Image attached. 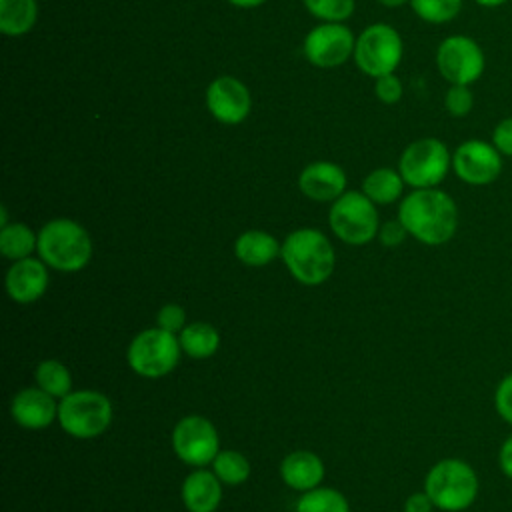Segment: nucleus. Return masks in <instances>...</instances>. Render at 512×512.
I'll return each instance as SVG.
<instances>
[{
	"label": "nucleus",
	"instance_id": "3",
	"mask_svg": "<svg viewBox=\"0 0 512 512\" xmlns=\"http://www.w3.org/2000/svg\"><path fill=\"white\" fill-rule=\"evenodd\" d=\"M38 256L58 272H78L92 258V238L70 218H54L38 232Z\"/></svg>",
	"mask_w": 512,
	"mask_h": 512
},
{
	"label": "nucleus",
	"instance_id": "10",
	"mask_svg": "<svg viewBox=\"0 0 512 512\" xmlns=\"http://www.w3.org/2000/svg\"><path fill=\"white\" fill-rule=\"evenodd\" d=\"M436 68L448 84L472 86L486 70V54L474 38L452 34L436 48Z\"/></svg>",
	"mask_w": 512,
	"mask_h": 512
},
{
	"label": "nucleus",
	"instance_id": "29",
	"mask_svg": "<svg viewBox=\"0 0 512 512\" xmlns=\"http://www.w3.org/2000/svg\"><path fill=\"white\" fill-rule=\"evenodd\" d=\"M306 10L322 22H344L354 12V0H302Z\"/></svg>",
	"mask_w": 512,
	"mask_h": 512
},
{
	"label": "nucleus",
	"instance_id": "19",
	"mask_svg": "<svg viewBox=\"0 0 512 512\" xmlns=\"http://www.w3.org/2000/svg\"><path fill=\"white\" fill-rule=\"evenodd\" d=\"M282 482L298 492H308L320 486L324 478V462L310 450H294L280 462Z\"/></svg>",
	"mask_w": 512,
	"mask_h": 512
},
{
	"label": "nucleus",
	"instance_id": "30",
	"mask_svg": "<svg viewBox=\"0 0 512 512\" xmlns=\"http://www.w3.org/2000/svg\"><path fill=\"white\" fill-rule=\"evenodd\" d=\"M444 108L452 118H464L474 108L472 88L466 84H450L444 94Z\"/></svg>",
	"mask_w": 512,
	"mask_h": 512
},
{
	"label": "nucleus",
	"instance_id": "28",
	"mask_svg": "<svg viewBox=\"0 0 512 512\" xmlns=\"http://www.w3.org/2000/svg\"><path fill=\"white\" fill-rule=\"evenodd\" d=\"M410 6L428 24H446L462 12L464 0H410Z\"/></svg>",
	"mask_w": 512,
	"mask_h": 512
},
{
	"label": "nucleus",
	"instance_id": "31",
	"mask_svg": "<svg viewBox=\"0 0 512 512\" xmlns=\"http://www.w3.org/2000/svg\"><path fill=\"white\" fill-rule=\"evenodd\" d=\"M156 326L178 336L186 326V310L174 302L164 304L156 314Z\"/></svg>",
	"mask_w": 512,
	"mask_h": 512
},
{
	"label": "nucleus",
	"instance_id": "40",
	"mask_svg": "<svg viewBox=\"0 0 512 512\" xmlns=\"http://www.w3.org/2000/svg\"><path fill=\"white\" fill-rule=\"evenodd\" d=\"M382 6H388V8H398V6H404V4H410V0H378Z\"/></svg>",
	"mask_w": 512,
	"mask_h": 512
},
{
	"label": "nucleus",
	"instance_id": "11",
	"mask_svg": "<svg viewBox=\"0 0 512 512\" xmlns=\"http://www.w3.org/2000/svg\"><path fill=\"white\" fill-rule=\"evenodd\" d=\"M172 450L188 466L204 468L220 452V438L214 424L198 414L178 420L172 430Z\"/></svg>",
	"mask_w": 512,
	"mask_h": 512
},
{
	"label": "nucleus",
	"instance_id": "4",
	"mask_svg": "<svg viewBox=\"0 0 512 512\" xmlns=\"http://www.w3.org/2000/svg\"><path fill=\"white\" fill-rule=\"evenodd\" d=\"M424 490L434 502V508L442 512H464L476 502L480 480L466 460L442 458L426 472Z\"/></svg>",
	"mask_w": 512,
	"mask_h": 512
},
{
	"label": "nucleus",
	"instance_id": "18",
	"mask_svg": "<svg viewBox=\"0 0 512 512\" xmlns=\"http://www.w3.org/2000/svg\"><path fill=\"white\" fill-rule=\"evenodd\" d=\"M180 496L188 512H214L222 502V482L214 472L198 468L184 478Z\"/></svg>",
	"mask_w": 512,
	"mask_h": 512
},
{
	"label": "nucleus",
	"instance_id": "7",
	"mask_svg": "<svg viewBox=\"0 0 512 512\" xmlns=\"http://www.w3.org/2000/svg\"><path fill=\"white\" fill-rule=\"evenodd\" d=\"M180 340L176 334L162 328H146L138 332L128 344L126 360L132 372L142 378H162L170 374L180 362Z\"/></svg>",
	"mask_w": 512,
	"mask_h": 512
},
{
	"label": "nucleus",
	"instance_id": "12",
	"mask_svg": "<svg viewBox=\"0 0 512 512\" xmlns=\"http://www.w3.org/2000/svg\"><path fill=\"white\" fill-rule=\"evenodd\" d=\"M452 170L468 186H488L504 170V156L482 138H468L452 152Z\"/></svg>",
	"mask_w": 512,
	"mask_h": 512
},
{
	"label": "nucleus",
	"instance_id": "36",
	"mask_svg": "<svg viewBox=\"0 0 512 512\" xmlns=\"http://www.w3.org/2000/svg\"><path fill=\"white\" fill-rule=\"evenodd\" d=\"M432 510H434V502L430 500L426 490L412 492L404 502V512H432Z\"/></svg>",
	"mask_w": 512,
	"mask_h": 512
},
{
	"label": "nucleus",
	"instance_id": "35",
	"mask_svg": "<svg viewBox=\"0 0 512 512\" xmlns=\"http://www.w3.org/2000/svg\"><path fill=\"white\" fill-rule=\"evenodd\" d=\"M406 236H408V232H406L404 224H402L398 218L380 224L378 240H380V244L386 246V248H396V246H400V244L406 240Z\"/></svg>",
	"mask_w": 512,
	"mask_h": 512
},
{
	"label": "nucleus",
	"instance_id": "1",
	"mask_svg": "<svg viewBox=\"0 0 512 512\" xmlns=\"http://www.w3.org/2000/svg\"><path fill=\"white\" fill-rule=\"evenodd\" d=\"M398 220L408 236L426 246H440L454 238L458 228V206L440 188H416L398 208Z\"/></svg>",
	"mask_w": 512,
	"mask_h": 512
},
{
	"label": "nucleus",
	"instance_id": "17",
	"mask_svg": "<svg viewBox=\"0 0 512 512\" xmlns=\"http://www.w3.org/2000/svg\"><path fill=\"white\" fill-rule=\"evenodd\" d=\"M298 188L314 202H334L346 192V174L338 164L318 160L300 172Z\"/></svg>",
	"mask_w": 512,
	"mask_h": 512
},
{
	"label": "nucleus",
	"instance_id": "21",
	"mask_svg": "<svg viewBox=\"0 0 512 512\" xmlns=\"http://www.w3.org/2000/svg\"><path fill=\"white\" fill-rule=\"evenodd\" d=\"M182 352L194 360L210 358L220 348V334L208 322H192L186 324L184 330L178 334Z\"/></svg>",
	"mask_w": 512,
	"mask_h": 512
},
{
	"label": "nucleus",
	"instance_id": "22",
	"mask_svg": "<svg viewBox=\"0 0 512 512\" xmlns=\"http://www.w3.org/2000/svg\"><path fill=\"white\" fill-rule=\"evenodd\" d=\"M404 178L394 168H376L372 170L364 182L362 192L374 202V204H392L402 196L404 190Z\"/></svg>",
	"mask_w": 512,
	"mask_h": 512
},
{
	"label": "nucleus",
	"instance_id": "5",
	"mask_svg": "<svg viewBox=\"0 0 512 512\" xmlns=\"http://www.w3.org/2000/svg\"><path fill=\"white\" fill-rule=\"evenodd\" d=\"M112 402L96 390H74L58 402V422L62 430L80 440L96 438L112 424Z\"/></svg>",
	"mask_w": 512,
	"mask_h": 512
},
{
	"label": "nucleus",
	"instance_id": "33",
	"mask_svg": "<svg viewBox=\"0 0 512 512\" xmlns=\"http://www.w3.org/2000/svg\"><path fill=\"white\" fill-rule=\"evenodd\" d=\"M374 92L378 96L380 102L384 104H396L400 98H402V82L400 78L392 72V74H384L380 78H376V84H374Z\"/></svg>",
	"mask_w": 512,
	"mask_h": 512
},
{
	"label": "nucleus",
	"instance_id": "23",
	"mask_svg": "<svg viewBox=\"0 0 512 512\" xmlns=\"http://www.w3.org/2000/svg\"><path fill=\"white\" fill-rule=\"evenodd\" d=\"M36 0H0V30L6 36H24L36 24Z\"/></svg>",
	"mask_w": 512,
	"mask_h": 512
},
{
	"label": "nucleus",
	"instance_id": "25",
	"mask_svg": "<svg viewBox=\"0 0 512 512\" xmlns=\"http://www.w3.org/2000/svg\"><path fill=\"white\" fill-rule=\"evenodd\" d=\"M34 378L38 388H42L44 392H48L58 400H62L66 394L72 392L70 370L60 360H54V358L42 360L34 370Z\"/></svg>",
	"mask_w": 512,
	"mask_h": 512
},
{
	"label": "nucleus",
	"instance_id": "41",
	"mask_svg": "<svg viewBox=\"0 0 512 512\" xmlns=\"http://www.w3.org/2000/svg\"><path fill=\"white\" fill-rule=\"evenodd\" d=\"M8 224V214H6V208L2 206L0 208V226H6Z\"/></svg>",
	"mask_w": 512,
	"mask_h": 512
},
{
	"label": "nucleus",
	"instance_id": "13",
	"mask_svg": "<svg viewBox=\"0 0 512 512\" xmlns=\"http://www.w3.org/2000/svg\"><path fill=\"white\" fill-rule=\"evenodd\" d=\"M356 40L342 22L314 26L304 38V56L318 68H336L354 54Z\"/></svg>",
	"mask_w": 512,
	"mask_h": 512
},
{
	"label": "nucleus",
	"instance_id": "32",
	"mask_svg": "<svg viewBox=\"0 0 512 512\" xmlns=\"http://www.w3.org/2000/svg\"><path fill=\"white\" fill-rule=\"evenodd\" d=\"M494 408H496V414L512 426V372L506 374L496 390H494Z\"/></svg>",
	"mask_w": 512,
	"mask_h": 512
},
{
	"label": "nucleus",
	"instance_id": "27",
	"mask_svg": "<svg viewBox=\"0 0 512 512\" xmlns=\"http://www.w3.org/2000/svg\"><path fill=\"white\" fill-rule=\"evenodd\" d=\"M250 462L238 450H220L212 460V472L220 478L222 484L238 486L250 476Z\"/></svg>",
	"mask_w": 512,
	"mask_h": 512
},
{
	"label": "nucleus",
	"instance_id": "20",
	"mask_svg": "<svg viewBox=\"0 0 512 512\" xmlns=\"http://www.w3.org/2000/svg\"><path fill=\"white\" fill-rule=\"evenodd\" d=\"M280 250L282 244H278V240L264 230H246L234 242V256L244 266L252 268L270 264L276 256H280Z\"/></svg>",
	"mask_w": 512,
	"mask_h": 512
},
{
	"label": "nucleus",
	"instance_id": "39",
	"mask_svg": "<svg viewBox=\"0 0 512 512\" xmlns=\"http://www.w3.org/2000/svg\"><path fill=\"white\" fill-rule=\"evenodd\" d=\"M474 2L478 6H482V8H500V6H504L510 0H474Z\"/></svg>",
	"mask_w": 512,
	"mask_h": 512
},
{
	"label": "nucleus",
	"instance_id": "24",
	"mask_svg": "<svg viewBox=\"0 0 512 512\" xmlns=\"http://www.w3.org/2000/svg\"><path fill=\"white\" fill-rule=\"evenodd\" d=\"M38 248V234L22 222H12L0 228V252L4 258L16 262L32 256Z\"/></svg>",
	"mask_w": 512,
	"mask_h": 512
},
{
	"label": "nucleus",
	"instance_id": "16",
	"mask_svg": "<svg viewBox=\"0 0 512 512\" xmlns=\"http://www.w3.org/2000/svg\"><path fill=\"white\" fill-rule=\"evenodd\" d=\"M14 422L26 430H44L58 420V402L42 388H22L10 404Z\"/></svg>",
	"mask_w": 512,
	"mask_h": 512
},
{
	"label": "nucleus",
	"instance_id": "9",
	"mask_svg": "<svg viewBox=\"0 0 512 512\" xmlns=\"http://www.w3.org/2000/svg\"><path fill=\"white\" fill-rule=\"evenodd\" d=\"M404 54V44L396 28L390 24H372L360 32L354 46L356 66L372 76L380 78L384 74H392Z\"/></svg>",
	"mask_w": 512,
	"mask_h": 512
},
{
	"label": "nucleus",
	"instance_id": "26",
	"mask_svg": "<svg viewBox=\"0 0 512 512\" xmlns=\"http://www.w3.org/2000/svg\"><path fill=\"white\" fill-rule=\"evenodd\" d=\"M296 512H350V504L342 492L316 486L302 492L296 502Z\"/></svg>",
	"mask_w": 512,
	"mask_h": 512
},
{
	"label": "nucleus",
	"instance_id": "34",
	"mask_svg": "<svg viewBox=\"0 0 512 512\" xmlns=\"http://www.w3.org/2000/svg\"><path fill=\"white\" fill-rule=\"evenodd\" d=\"M490 142L504 158H512V116H506L496 122V126L492 128Z\"/></svg>",
	"mask_w": 512,
	"mask_h": 512
},
{
	"label": "nucleus",
	"instance_id": "2",
	"mask_svg": "<svg viewBox=\"0 0 512 512\" xmlns=\"http://www.w3.org/2000/svg\"><path fill=\"white\" fill-rule=\"evenodd\" d=\"M280 256L294 276L304 286L326 282L336 266V252L330 240L316 228H298L282 242Z\"/></svg>",
	"mask_w": 512,
	"mask_h": 512
},
{
	"label": "nucleus",
	"instance_id": "37",
	"mask_svg": "<svg viewBox=\"0 0 512 512\" xmlns=\"http://www.w3.org/2000/svg\"><path fill=\"white\" fill-rule=\"evenodd\" d=\"M498 468L500 472L512 480V434L500 444V450H498Z\"/></svg>",
	"mask_w": 512,
	"mask_h": 512
},
{
	"label": "nucleus",
	"instance_id": "38",
	"mask_svg": "<svg viewBox=\"0 0 512 512\" xmlns=\"http://www.w3.org/2000/svg\"><path fill=\"white\" fill-rule=\"evenodd\" d=\"M228 2L238 8H256V6H262L266 0H228Z\"/></svg>",
	"mask_w": 512,
	"mask_h": 512
},
{
	"label": "nucleus",
	"instance_id": "6",
	"mask_svg": "<svg viewBox=\"0 0 512 512\" xmlns=\"http://www.w3.org/2000/svg\"><path fill=\"white\" fill-rule=\"evenodd\" d=\"M452 170V152L440 138H418L410 142L398 160L404 182L416 188H438Z\"/></svg>",
	"mask_w": 512,
	"mask_h": 512
},
{
	"label": "nucleus",
	"instance_id": "15",
	"mask_svg": "<svg viewBox=\"0 0 512 512\" xmlns=\"http://www.w3.org/2000/svg\"><path fill=\"white\" fill-rule=\"evenodd\" d=\"M48 266L40 258L16 260L6 272V292L18 304H32L48 290Z\"/></svg>",
	"mask_w": 512,
	"mask_h": 512
},
{
	"label": "nucleus",
	"instance_id": "8",
	"mask_svg": "<svg viewBox=\"0 0 512 512\" xmlns=\"http://www.w3.org/2000/svg\"><path fill=\"white\" fill-rule=\"evenodd\" d=\"M330 230L346 244L362 246L378 236L380 220L376 204L360 190L344 192L328 212Z\"/></svg>",
	"mask_w": 512,
	"mask_h": 512
},
{
	"label": "nucleus",
	"instance_id": "14",
	"mask_svg": "<svg viewBox=\"0 0 512 512\" xmlns=\"http://www.w3.org/2000/svg\"><path fill=\"white\" fill-rule=\"evenodd\" d=\"M206 106L222 124H240L252 108L250 90L234 76H218L206 88Z\"/></svg>",
	"mask_w": 512,
	"mask_h": 512
}]
</instances>
